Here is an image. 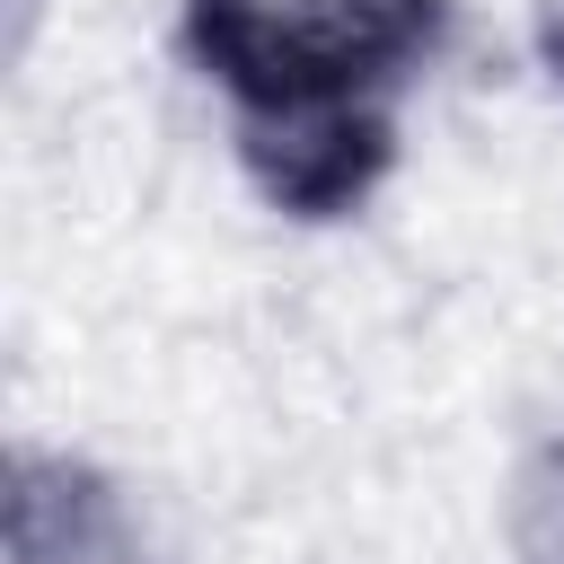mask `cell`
Returning a JSON list of instances; mask_svg holds the SVG:
<instances>
[{"mask_svg": "<svg viewBox=\"0 0 564 564\" xmlns=\"http://www.w3.org/2000/svg\"><path fill=\"white\" fill-rule=\"evenodd\" d=\"M520 555L529 564H564V449L520 485Z\"/></svg>", "mask_w": 564, "mask_h": 564, "instance_id": "6da1fadb", "label": "cell"}, {"mask_svg": "<svg viewBox=\"0 0 564 564\" xmlns=\"http://www.w3.org/2000/svg\"><path fill=\"white\" fill-rule=\"evenodd\" d=\"M555 53H564V0H555Z\"/></svg>", "mask_w": 564, "mask_h": 564, "instance_id": "7a4b0ae2", "label": "cell"}]
</instances>
